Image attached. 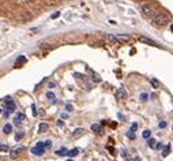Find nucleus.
Wrapping results in <instances>:
<instances>
[{
    "label": "nucleus",
    "mask_w": 173,
    "mask_h": 161,
    "mask_svg": "<svg viewBox=\"0 0 173 161\" xmlns=\"http://www.w3.org/2000/svg\"><path fill=\"white\" fill-rule=\"evenodd\" d=\"M141 10H142V14L145 15V17H147V18H154V17H156L157 10H156V6H154V4H151V3L143 4Z\"/></svg>",
    "instance_id": "nucleus-1"
},
{
    "label": "nucleus",
    "mask_w": 173,
    "mask_h": 161,
    "mask_svg": "<svg viewBox=\"0 0 173 161\" xmlns=\"http://www.w3.org/2000/svg\"><path fill=\"white\" fill-rule=\"evenodd\" d=\"M153 22H154L157 26H166L169 23V18H168L165 14H156V17L153 18Z\"/></svg>",
    "instance_id": "nucleus-2"
},
{
    "label": "nucleus",
    "mask_w": 173,
    "mask_h": 161,
    "mask_svg": "<svg viewBox=\"0 0 173 161\" xmlns=\"http://www.w3.org/2000/svg\"><path fill=\"white\" fill-rule=\"evenodd\" d=\"M44 152H45V143L44 142H38L32 149V153L34 156H41V154H44Z\"/></svg>",
    "instance_id": "nucleus-3"
},
{
    "label": "nucleus",
    "mask_w": 173,
    "mask_h": 161,
    "mask_svg": "<svg viewBox=\"0 0 173 161\" xmlns=\"http://www.w3.org/2000/svg\"><path fill=\"white\" fill-rule=\"evenodd\" d=\"M6 111H4V116L7 118L10 113H12V112H15V109H17V105H15L14 101H10V103H7L6 104V108H4Z\"/></svg>",
    "instance_id": "nucleus-4"
},
{
    "label": "nucleus",
    "mask_w": 173,
    "mask_h": 161,
    "mask_svg": "<svg viewBox=\"0 0 173 161\" xmlns=\"http://www.w3.org/2000/svg\"><path fill=\"white\" fill-rule=\"evenodd\" d=\"M139 41L143 44H147V45H150V47H157V48H161V45H158V44L156 43V41H153V40L147 38V37H139Z\"/></svg>",
    "instance_id": "nucleus-5"
},
{
    "label": "nucleus",
    "mask_w": 173,
    "mask_h": 161,
    "mask_svg": "<svg viewBox=\"0 0 173 161\" xmlns=\"http://www.w3.org/2000/svg\"><path fill=\"white\" fill-rule=\"evenodd\" d=\"M116 98H119V100H124V98H127V92H125L124 87H119V89L116 90Z\"/></svg>",
    "instance_id": "nucleus-6"
},
{
    "label": "nucleus",
    "mask_w": 173,
    "mask_h": 161,
    "mask_svg": "<svg viewBox=\"0 0 173 161\" xmlns=\"http://www.w3.org/2000/svg\"><path fill=\"white\" fill-rule=\"evenodd\" d=\"M25 150V147L23 146H18V147H14L12 150H11V158H17L18 156H19V153H22V152Z\"/></svg>",
    "instance_id": "nucleus-7"
},
{
    "label": "nucleus",
    "mask_w": 173,
    "mask_h": 161,
    "mask_svg": "<svg viewBox=\"0 0 173 161\" xmlns=\"http://www.w3.org/2000/svg\"><path fill=\"white\" fill-rule=\"evenodd\" d=\"M116 38H117V41H119V43L124 44V43H128V41H130L131 36H128V34H117Z\"/></svg>",
    "instance_id": "nucleus-8"
},
{
    "label": "nucleus",
    "mask_w": 173,
    "mask_h": 161,
    "mask_svg": "<svg viewBox=\"0 0 173 161\" xmlns=\"http://www.w3.org/2000/svg\"><path fill=\"white\" fill-rule=\"evenodd\" d=\"M105 40H106V43H108V44H117V43H119V41H117V38H116V36H113V34H106Z\"/></svg>",
    "instance_id": "nucleus-9"
},
{
    "label": "nucleus",
    "mask_w": 173,
    "mask_h": 161,
    "mask_svg": "<svg viewBox=\"0 0 173 161\" xmlns=\"http://www.w3.org/2000/svg\"><path fill=\"white\" fill-rule=\"evenodd\" d=\"M23 119H25V115H23V113H18L17 116H15L14 123H15V124H21V123L23 122Z\"/></svg>",
    "instance_id": "nucleus-10"
},
{
    "label": "nucleus",
    "mask_w": 173,
    "mask_h": 161,
    "mask_svg": "<svg viewBox=\"0 0 173 161\" xmlns=\"http://www.w3.org/2000/svg\"><path fill=\"white\" fill-rule=\"evenodd\" d=\"M83 133H85L83 129H76L74 133H72V136H74V138H79L81 135H83Z\"/></svg>",
    "instance_id": "nucleus-11"
},
{
    "label": "nucleus",
    "mask_w": 173,
    "mask_h": 161,
    "mask_svg": "<svg viewBox=\"0 0 173 161\" xmlns=\"http://www.w3.org/2000/svg\"><path fill=\"white\" fill-rule=\"evenodd\" d=\"M25 63H26V57L25 56H19L17 59V61H15L17 67H19V66H22V64H25Z\"/></svg>",
    "instance_id": "nucleus-12"
},
{
    "label": "nucleus",
    "mask_w": 173,
    "mask_h": 161,
    "mask_svg": "<svg viewBox=\"0 0 173 161\" xmlns=\"http://www.w3.org/2000/svg\"><path fill=\"white\" fill-rule=\"evenodd\" d=\"M92 131H94V133H97V134H101L102 127H101L99 124H92Z\"/></svg>",
    "instance_id": "nucleus-13"
},
{
    "label": "nucleus",
    "mask_w": 173,
    "mask_h": 161,
    "mask_svg": "<svg viewBox=\"0 0 173 161\" xmlns=\"http://www.w3.org/2000/svg\"><path fill=\"white\" fill-rule=\"evenodd\" d=\"M45 131H48V124H46V123H40L38 133H45Z\"/></svg>",
    "instance_id": "nucleus-14"
},
{
    "label": "nucleus",
    "mask_w": 173,
    "mask_h": 161,
    "mask_svg": "<svg viewBox=\"0 0 173 161\" xmlns=\"http://www.w3.org/2000/svg\"><path fill=\"white\" fill-rule=\"evenodd\" d=\"M18 18L21 19L22 22L27 21V19H30V14H27V12H22V15H18Z\"/></svg>",
    "instance_id": "nucleus-15"
},
{
    "label": "nucleus",
    "mask_w": 173,
    "mask_h": 161,
    "mask_svg": "<svg viewBox=\"0 0 173 161\" xmlns=\"http://www.w3.org/2000/svg\"><path fill=\"white\" fill-rule=\"evenodd\" d=\"M79 152H81V150H79L78 147H75V149H72V150L68 152L67 156H70V157H75V156H78V154H79Z\"/></svg>",
    "instance_id": "nucleus-16"
},
{
    "label": "nucleus",
    "mask_w": 173,
    "mask_h": 161,
    "mask_svg": "<svg viewBox=\"0 0 173 161\" xmlns=\"http://www.w3.org/2000/svg\"><path fill=\"white\" fill-rule=\"evenodd\" d=\"M89 71L92 72V79L94 81V82H101V78H99L98 74H95V72H93L92 70H89Z\"/></svg>",
    "instance_id": "nucleus-17"
},
{
    "label": "nucleus",
    "mask_w": 173,
    "mask_h": 161,
    "mask_svg": "<svg viewBox=\"0 0 173 161\" xmlns=\"http://www.w3.org/2000/svg\"><path fill=\"white\" fill-rule=\"evenodd\" d=\"M57 156H67L68 154V150L66 149V147H61V149H59V150L56 152Z\"/></svg>",
    "instance_id": "nucleus-18"
},
{
    "label": "nucleus",
    "mask_w": 173,
    "mask_h": 161,
    "mask_svg": "<svg viewBox=\"0 0 173 161\" xmlns=\"http://www.w3.org/2000/svg\"><path fill=\"white\" fill-rule=\"evenodd\" d=\"M170 153V145H166L165 147H164V150H162V157H166V156H168V154Z\"/></svg>",
    "instance_id": "nucleus-19"
},
{
    "label": "nucleus",
    "mask_w": 173,
    "mask_h": 161,
    "mask_svg": "<svg viewBox=\"0 0 173 161\" xmlns=\"http://www.w3.org/2000/svg\"><path fill=\"white\" fill-rule=\"evenodd\" d=\"M11 131H12V126H11V124H6L3 127V133L4 134H10Z\"/></svg>",
    "instance_id": "nucleus-20"
},
{
    "label": "nucleus",
    "mask_w": 173,
    "mask_h": 161,
    "mask_svg": "<svg viewBox=\"0 0 173 161\" xmlns=\"http://www.w3.org/2000/svg\"><path fill=\"white\" fill-rule=\"evenodd\" d=\"M147 145H148V147H151V149H156V147H157V141H156V139H150V138H148Z\"/></svg>",
    "instance_id": "nucleus-21"
},
{
    "label": "nucleus",
    "mask_w": 173,
    "mask_h": 161,
    "mask_svg": "<svg viewBox=\"0 0 173 161\" xmlns=\"http://www.w3.org/2000/svg\"><path fill=\"white\" fill-rule=\"evenodd\" d=\"M150 135H151V131H150V130H145V131L142 133V136H143L145 139H148V138H150Z\"/></svg>",
    "instance_id": "nucleus-22"
},
{
    "label": "nucleus",
    "mask_w": 173,
    "mask_h": 161,
    "mask_svg": "<svg viewBox=\"0 0 173 161\" xmlns=\"http://www.w3.org/2000/svg\"><path fill=\"white\" fill-rule=\"evenodd\" d=\"M139 98H141V101H142V103H146V101L148 100V94H147V93H141Z\"/></svg>",
    "instance_id": "nucleus-23"
},
{
    "label": "nucleus",
    "mask_w": 173,
    "mask_h": 161,
    "mask_svg": "<svg viewBox=\"0 0 173 161\" xmlns=\"http://www.w3.org/2000/svg\"><path fill=\"white\" fill-rule=\"evenodd\" d=\"M46 98L49 101H52V103H55V94H53L52 92H48V93H46Z\"/></svg>",
    "instance_id": "nucleus-24"
},
{
    "label": "nucleus",
    "mask_w": 173,
    "mask_h": 161,
    "mask_svg": "<svg viewBox=\"0 0 173 161\" xmlns=\"http://www.w3.org/2000/svg\"><path fill=\"white\" fill-rule=\"evenodd\" d=\"M150 82H151V85L154 86V87H159V82L157 81V79L153 78V79H150Z\"/></svg>",
    "instance_id": "nucleus-25"
},
{
    "label": "nucleus",
    "mask_w": 173,
    "mask_h": 161,
    "mask_svg": "<svg viewBox=\"0 0 173 161\" xmlns=\"http://www.w3.org/2000/svg\"><path fill=\"white\" fill-rule=\"evenodd\" d=\"M136 129H138V124H136V123H134V124L131 126V129H130V133H134V134H135V131H136Z\"/></svg>",
    "instance_id": "nucleus-26"
},
{
    "label": "nucleus",
    "mask_w": 173,
    "mask_h": 161,
    "mask_svg": "<svg viewBox=\"0 0 173 161\" xmlns=\"http://www.w3.org/2000/svg\"><path fill=\"white\" fill-rule=\"evenodd\" d=\"M66 111H67V112H72V111H74V107H72L71 104H67V105H66Z\"/></svg>",
    "instance_id": "nucleus-27"
},
{
    "label": "nucleus",
    "mask_w": 173,
    "mask_h": 161,
    "mask_svg": "<svg viewBox=\"0 0 173 161\" xmlns=\"http://www.w3.org/2000/svg\"><path fill=\"white\" fill-rule=\"evenodd\" d=\"M0 152H8L7 145H0Z\"/></svg>",
    "instance_id": "nucleus-28"
},
{
    "label": "nucleus",
    "mask_w": 173,
    "mask_h": 161,
    "mask_svg": "<svg viewBox=\"0 0 173 161\" xmlns=\"http://www.w3.org/2000/svg\"><path fill=\"white\" fill-rule=\"evenodd\" d=\"M48 87H49V89H55V87H56V83L55 82H48Z\"/></svg>",
    "instance_id": "nucleus-29"
},
{
    "label": "nucleus",
    "mask_w": 173,
    "mask_h": 161,
    "mask_svg": "<svg viewBox=\"0 0 173 161\" xmlns=\"http://www.w3.org/2000/svg\"><path fill=\"white\" fill-rule=\"evenodd\" d=\"M45 149H50V146H52V142L50 141H45Z\"/></svg>",
    "instance_id": "nucleus-30"
},
{
    "label": "nucleus",
    "mask_w": 173,
    "mask_h": 161,
    "mask_svg": "<svg viewBox=\"0 0 173 161\" xmlns=\"http://www.w3.org/2000/svg\"><path fill=\"white\" fill-rule=\"evenodd\" d=\"M40 48H41V49H50V45H46V44H41V45H40Z\"/></svg>",
    "instance_id": "nucleus-31"
},
{
    "label": "nucleus",
    "mask_w": 173,
    "mask_h": 161,
    "mask_svg": "<svg viewBox=\"0 0 173 161\" xmlns=\"http://www.w3.org/2000/svg\"><path fill=\"white\" fill-rule=\"evenodd\" d=\"M158 126H159V129H165V127H166V123L164 122V120H161V122L158 123Z\"/></svg>",
    "instance_id": "nucleus-32"
},
{
    "label": "nucleus",
    "mask_w": 173,
    "mask_h": 161,
    "mask_svg": "<svg viewBox=\"0 0 173 161\" xmlns=\"http://www.w3.org/2000/svg\"><path fill=\"white\" fill-rule=\"evenodd\" d=\"M10 101H12V97H6V98H4V104H7V103H10Z\"/></svg>",
    "instance_id": "nucleus-33"
},
{
    "label": "nucleus",
    "mask_w": 173,
    "mask_h": 161,
    "mask_svg": "<svg viewBox=\"0 0 173 161\" xmlns=\"http://www.w3.org/2000/svg\"><path fill=\"white\" fill-rule=\"evenodd\" d=\"M22 136H23V133H19V134H17V135H15V139L19 141V139L22 138Z\"/></svg>",
    "instance_id": "nucleus-34"
},
{
    "label": "nucleus",
    "mask_w": 173,
    "mask_h": 161,
    "mask_svg": "<svg viewBox=\"0 0 173 161\" xmlns=\"http://www.w3.org/2000/svg\"><path fill=\"white\" fill-rule=\"evenodd\" d=\"M32 109H33V115H34V116H37V109H35V105L34 104L32 105Z\"/></svg>",
    "instance_id": "nucleus-35"
},
{
    "label": "nucleus",
    "mask_w": 173,
    "mask_h": 161,
    "mask_svg": "<svg viewBox=\"0 0 173 161\" xmlns=\"http://www.w3.org/2000/svg\"><path fill=\"white\" fill-rule=\"evenodd\" d=\"M40 30V27H33V29H30V33H33V34H34L35 32H38Z\"/></svg>",
    "instance_id": "nucleus-36"
},
{
    "label": "nucleus",
    "mask_w": 173,
    "mask_h": 161,
    "mask_svg": "<svg viewBox=\"0 0 173 161\" xmlns=\"http://www.w3.org/2000/svg\"><path fill=\"white\" fill-rule=\"evenodd\" d=\"M57 126H59V127H63L64 122H63V120H57Z\"/></svg>",
    "instance_id": "nucleus-37"
},
{
    "label": "nucleus",
    "mask_w": 173,
    "mask_h": 161,
    "mask_svg": "<svg viewBox=\"0 0 173 161\" xmlns=\"http://www.w3.org/2000/svg\"><path fill=\"white\" fill-rule=\"evenodd\" d=\"M123 157H124V158H130V156H128V153H127L125 150L123 152Z\"/></svg>",
    "instance_id": "nucleus-38"
},
{
    "label": "nucleus",
    "mask_w": 173,
    "mask_h": 161,
    "mask_svg": "<svg viewBox=\"0 0 173 161\" xmlns=\"http://www.w3.org/2000/svg\"><path fill=\"white\" fill-rule=\"evenodd\" d=\"M57 17H59V12H55V14L52 15V18H53V19H55V18H57Z\"/></svg>",
    "instance_id": "nucleus-39"
},
{
    "label": "nucleus",
    "mask_w": 173,
    "mask_h": 161,
    "mask_svg": "<svg viewBox=\"0 0 173 161\" xmlns=\"http://www.w3.org/2000/svg\"><path fill=\"white\" fill-rule=\"evenodd\" d=\"M161 147H162V145H161V143H157V147H156V149H161Z\"/></svg>",
    "instance_id": "nucleus-40"
},
{
    "label": "nucleus",
    "mask_w": 173,
    "mask_h": 161,
    "mask_svg": "<svg viewBox=\"0 0 173 161\" xmlns=\"http://www.w3.org/2000/svg\"><path fill=\"white\" fill-rule=\"evenodd\" d=\"M132 161H141V158H139V157H135V158H134V160H132Z\"/></svg>",
    "instance_id": "nucleus-41"
},
{
    "label": "nucleus",
    "mask_w": 173,
    "mask_h": 161,
    "mask_svg": "<svg viewBox=\"0 0 173 161\" xmlns=\"http://www.w3.org/2000/svg\"><path fill=\"white\" fill-rule=\"evenodd\" d=\"M67 161H72V160H71V158H70V160H67Z\"/></svg>",
    "instance_id": "nucleus-42"
}]
</instances>
